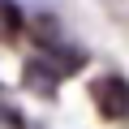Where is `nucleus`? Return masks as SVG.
Segmentation results:
<instances>
[{
  "mask_svg": "<svg viewBox=\"0 0 129 129\" xmlns=\"http://www.w3.org/2000/svg\"><path fill=\"white\" fill-rule=\"evenodd\" d=\"M26 30V13L17 0H0V43H13Z\"/></svg>",
  "mask_w": 129,
  "mask_h": 129,
  "instance_id": "7ed1b4c3",
  "label": "nucleus"
},
{
  "mask_svg": "<svg viewBox=\"0 0 129 129\" xmlns=\"http://www.w3.org/2000/svg\"><path fill=\"white\" fill-rule=\"evenodd\" d=\"M86 95H90L99 120H108V125H125L129 120V78L125 73H116V69L112 73H95L86 82Z\"/></svg>",
  "mask_w": 129,
  "mask_h": 129,
  "instance_id": "f257e3e1",
  "label": "nucleus"
},
{
  "mask_svg": "<svg viewBox=\"0 0 129 129\" xmlns=\"http://www.w3.org/2000/svg\"><path fill=\"white\" fill-rule=\"evenodd\" d=\"M64 78H69V73H64L52 56H30V60L22 64V86H26L30 95H39V99H56Z\"/></svg>",
  "mask_w": 129,
  "mask_h": 129,
  "instance_id": "f03ea898",
  "label": "nucleus"
}]
</instances>
